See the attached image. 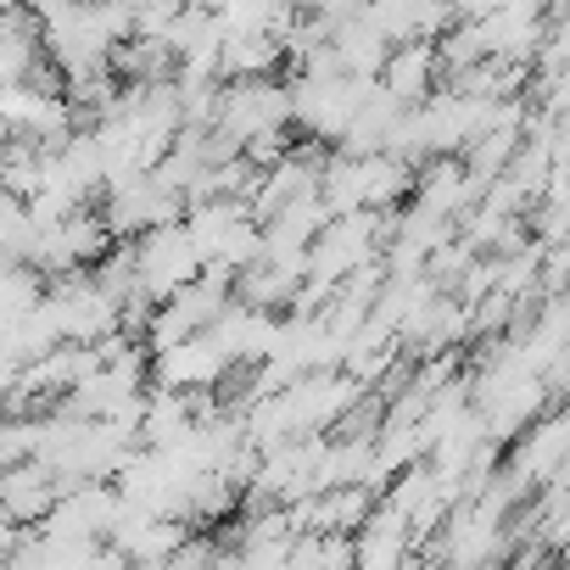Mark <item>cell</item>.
<instances>
[{"label": "cell", "instance_id": "8992f818", "mask_svg": "<svg viewBox=\"0 0 570 570\" xmlns=\"http://www.w3.org/2000/svg\"><path fill=\"white\" fill-rule=\"evenodd\" d=\"M51 85V51H46V23L29 7L0 12V85Z\"/></svg>", "mask_w": 570, "mask_h": 570}, {"label": "cell", "instance_id": "6da1fadb", "mask_svg": "<svg viewBox=\"0 0 570 570\" xmlns=\"http://www.w3.org/2000/svg\"><path fill=\"white\" fill-rule=\"evenodd\" d=\"M46 314L57 325L62 342H107L112 331H124V308L107 285L96 279V268H68L57 274V285L46 292Z\"/></svg>", "mask_w": 570, "mask_h": 570}, {"label": "cell", "instance_id": "277c9868", "mask_svg": "<svg viewBox=\"0 0 570 570\" xmlns=\"http://www.w3.org/2000/svg\"><path fill=\"white\" fill-rule=\"evenodd\" d=\"M118 235L107 229V218H101V207H73V213H62V218H51V224H40V240H35V263L46 268V274H68V268H96L101 257H107V246H112Z\"/></svg>", "mask_w": 570, "mask_h": 570}, {"label": "cell", "instance_id": "3957f363", "mask_svg": "<svg viewBox=\"0 0 570 570\" xmlns=\"http://www.w3.org/2000/svg\"><path fill=\"white\" fill-rule=\"evenodd\" d=\"M135 263H140V292H146L151 303H163L168 292H179L185 279H196V274L207 268L196 235L185 229V218L135 235Z\"/></svg>", "mask_w": 570, "mask_h": 570}, {"label": "cell", "instance_id": "ba28073f", "mask_svg": "<svg viewBox=\"0 0 570 570\" xmlns=\"http://www.w3.org/2000/svg\"><path fill=\"white\" fill-rule=\"evenodd\" d=\"M570 453V420H559V425H542L525 448H520V475H548L559 459Z\"/></svg>", "mask_w": 570, "mask_h": 570}, {"label": "cell", "instance_id": "52a82bcc", "mask_svg": "<svg viewBox=\"0 0 570 570\" xmlns=\"http://www.w3.org/2000/svg\"><path fill=\"white\" fill-rule=\"evenodd\" d=\"M436 68H442V57H436L431 46H420V40H397V46L386 51V62H381V90L397 96L403 107H414V101L431 96Z\"/></svg>", "mask_w": 570, "mask_h": 570}, {"label": "cell", "instance_id": "5b68a950", "mask_svg": "<svg viewBox=\"0 0 570 570\" xmlns=\"http://www.w3.org/2000/svg\"><path fill=\"white\" fill-rule=\"evenodd\" d=\"M68 475L46 459V453H23L0 470V514L12 525H46V514L62 503Z\"/></svg>", "mask_w": 570, "mask_h": 570}, {"label": "cell", "instance_id": "7a4b0ae2", "mask_svg": "<svg viewBox=\"0 0 570 570\" xmlns=\"http://www.w3.org/2000/svg\"><path fill=\"white\" fill-rule=\"evenodd\" d=\"M101 218H107V229L118 240H135V235H146L157 224L185 218V196L174 185H163L157 168H146V174H129V179L101 190Z\"/></svg>", "mask_w": 570, "mask_h": 570}]
</instances>
